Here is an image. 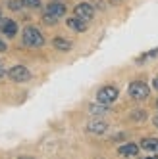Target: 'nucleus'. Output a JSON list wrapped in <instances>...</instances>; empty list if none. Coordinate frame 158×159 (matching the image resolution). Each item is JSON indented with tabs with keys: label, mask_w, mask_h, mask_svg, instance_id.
<instances>
[{
	"label": "nucleus",
	"mask_w": 158,
	"mask_h": 159,
	"mask_svg": "<svg viewBox=\"0 0 158 159\" xmlns=\"http://www.w3.org/2000/svg\"><path fill=\"white\" fill-rule=\"evenodd\" d=\"M118 153L120 155H137L139 153V146H135V144H123L118 148Z\"/></svg>",
	"instance_id": "obj_10"
},
{
	"label": "nucleus",
	"mask_w": 158,
	"mask_h": 159,
	"mask_svg": "<svg viewBox=\"0 0 158 159\" xmlns=\"http://www.w3.org/2000/svg\"><path fill=\"white\" fill-rule=\"evenodd\" d=\"M56 19H58V17H56V16H52V14H48V12L42 16V21H44L47 25H54V23H56Z\"/></svg>",
	"instance_id": "obj_14"
},
{
	"label": "nucleus",
	"mask_w": 158,
	"mask_h": 159,
	"mask_svg": "<svg viewBox=\"0 0 158 159\" xmlns=\"http://www.w3.org/2000/svg\"><path fill=\"white\" fill-rule=\"evenodd\" d=\"M149 86H146L145 83H141V81H135V83H131L129 84V96L131 98H135V100H145V98H149Z\"/></svg>",
	"instance_id": "obj_3"
},
{
	"label": "nucleus",
	"mask_w": 158,
	"mask_h": 159,
	"mask_svg": "<svg viewBox=\"0 0 158 159\" xmlns=\"http://www.w3.org/2000/svg\"><path fill=\"white\" fill-rule=\"evenodd\" d=\"M75 16H77V17H81V19H85V21H91L93 16H95V10H93L91 4L81 2V4H77V6H75Z\"/></svg>",
	"instance_id": "obj_5"
},
{
	"label": "nucleus",
	"mask_w": 158,
	"mask_h": 159,
	"mask_svg": "<svg viewBox=\"0 0 158 159\" xmlns=\"http://www.w3.org/2000/svg\"><path fill=\"white\" fill-rule=\"evenodd\" d=\"M52 44H54V48H58V50H62V52H67V50L72 48V42L66 40V39H62V37H56Z\"/></svg>",
	"instance_id": "obj_12"
},
{
	"label": "nucleus",
	"mask_w": 158,
	"mask_h": 159,
	"mask_svg": "<svg viewBox=\"0 0 158 159\" xmlns=\"http://www.w3.org/2000/svg\"><path fill=\"white\" fill-rule=\"evenodd\" d=\"M154 88H158V77L154 79Z\"/></svg>",
	"instance_id": "obj_20"
},
{
	"label": "nucleus",
	"mask_w": 158,
	"mask_h": 159,
	"mask_svg": "<svg viewBox=\"0 0 158 159\" xmlns=\"http://www.w3.org/2000/svg\"><path fill=\"white\" fill-rule=\"evenodd\" d=\"M96 98H98L100 104L110 106L112 102H116V100H118V88H116V86H102V88L98 90Z\"/></svg>",
	"instance_id": "obj_2"
},
{
	"label": "nucleus",
	"mask_w": 158,
	"mask_h": 159,
	"mask_svg": "<svg viewBox=\"0 0 158 159\" xmlns=\"http://www.w3.org/2000/svg\"><path fill=\"white\" fill-rule=\"evenodd\" d=\"M154 125H156V129H158V113L154 115Z\"/></svg>",
	"instance_id": "obj_18"
},
{
	"label": "nucleus",
	"mask_w": 158,
	"mask_h": 159,
	"mask_svg": "<svg viewBox=\"0 0 158 159\" xmlns=\"http://www.w3.org/2000/svg\"><path fill=\"white\" fill-rule=\"evenodd\" d=\"M23 42L31 48H39L44 44V37L41 35V31L35 29V27H27L23 29Z\"/></svg>",
	"instance_id": "obj_1"
},
{
	"label": "nucleus",
	"mask_w": 158,
	"mask_h": 159,
	"mask_svg": "<svg viewBox=\"0 0 158 159\" xmlns=\"http://www.w3.org/2000/svg\"><path fill=\"white\" fill-rule=\"evenodd\" d=\"M21 4L27 6V8H39L41 6V0H21Z\"/></svg>",
	"instance_id": "obj_15"
},
{
	"label": "nucleus",
	"mask_w": 158,
	"mask_h": 159,
	"mask_svg": "<svg viewBox=\"0 0 158 159\" xmlns=\"http://www.w3.org/2000/svg\"><path fill=\"white\" fill-rule=\"evenodd\" d=\"M106 129H108V125L104 121H91L87 125V130L95 132V134H102V132H106Z\"/></svg>",
	"instance_id": "obj_8"
},
{
	"label": "nucleus",
	"mask_w": 158,
	"mask_h": 159,
	"mask_svg": "<svg viewBox=\"0 0 158 159\" xmlns=\"http://www.w3.org/2000/svg\"><path fill=\"white\" fill-rule=\"evenodd\" d=\"M89 111H91L93 115H104V113H108L106 104H100V102H98V106H91V107H89Z\"/></svg>",
	"instance_id": "obj_13"
},
{
	"label": "nucleus",
	"mask_w": 158,
	"mask_h": 159,
	"mask_svg": "<svg viewBox=\"0 0 158 159\" xmlns=\"http://www.w3.org/2000/svg\"><path fill=\"white\" fill-rule=\"evenodd\" d=\"M0 52H6V42L0 40Z\"/></svg>",
	"instance_id": "obj_17"
},
{
	"label": "nucleus",
	"mask_w": 158,
	"mask_h": 159,
	"mask_svg": "<svg viewBox=\"0 0 158 159\" xmlns=\"http://www.w3.org/2000/svg\"><path fill=\"white\" fill-rule=\"evenodd\" d=\"M67 27H72V29H75V31H79V33H83V31L87 29V21L75 16V17H70V19H67Z\"/></svg>",
	"instance_id": "obj_9"
},
{
	"label": "nucleus",
	"mask_w": 158,
	"mask_h": 159,
	"mask_svg": "<svg viewBox=\"0 0 158 159\" xmlns=\"http://www.w3.org/2000/svg\"><path fill=\"white\" fill-rule=\"evenodd\" d=\"M47 12L52 14V16H56V17H62V16L66 14V6H64L62 2H50V4L47 6Z\"/></svg>",
	"instance_id": "obj_7"
},
{
	"label": "nucleus",
	"mask_w": 158,
	"mask_h": 159,
	"mask_svg": "<svg viewBox=\"0 0 158 159\" xmlns=\"http://www.w3.org/2000/svg\"><path fill=\"white\" fill-rule=\"evenodd\" d=\"M0 31H2L6 37H14L17 33L16 21H12V19H0Z\"/></svg>",
	"instance_id": "obj_6"
},
{
	"label": "nucleus",
	"mask_w": 158,
	"mask_h": 159,
	"mask_svg": "<svg viewBox=\"0 0 158 159\" xmlns=\"http://www.w3.org/2000/svg\"><path fill=\"white\" fill-rule=\"evenodd\" d=\"M19 6H23V4L17 2V0H12V2H10V8H12V10H19Z\"/></svg>",
	"instance_id": "obj_16"
},
{
	"label": "nucleus",
	"mask_w": 158,
	"mask_h": 159,
	"mask_svg": "<svg viewBox=\"0 0 158 159\" xmlns=\"http://www.w3.org/2000/svg\"><path fill=\"white\" fill-rule=\"evenodd\" d=\"M4 75H6V71L2 69V67H0V77H4Z\"/></svg>",
	"instance_id": "obj_19"
},
{
	"label": "nucleus",
	"mask_w": 158,
	"mask_h": 159,
	"mask_svg": "<svg viewBox=\"0 0 158 159\" xmlns=\"http://www.w3.org/2000/svg\"><path fill=\"white\" fill-rule=\"evenodd\" d=\"M8 75H10V79H12V81H16V83H25V81H29V77H31V73L27 71V67H23V65L12 67Z\"/></svg>",
	"instance_id": "obj_4"
},
{
	"label": "nucleus",
	"mask_w": 158,
	"mask_h": 159,
	"mask_svg": "<svg viewBox=\"0 0 158 159\" xmlns=\"http://www.w3.org/2000/svg\"><path fill=\"white\" fill-rule=\"evenodd\" d=\"M141 148L146 152H158V138H143Z\"/></svg>",
	"instance_id": "obj_11"
},
{
	"label": "nucleus",
	"mask_w": 158,
	"mask_h": 159,
	"mask_svg": "<svg viewBox=\"0 0 158 159\" xmlns=\"http://www.w3.org/2000/svg\"><path fill=\"white\" fill-rule=\"evenodd\" d=\"M156 107H158V100H156Z\"/></svg>",
	"instance_id": "obj_21"
}]
</instances>
